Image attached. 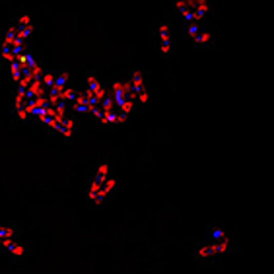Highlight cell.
Returning <instances> with one entry per match:
<instances>
[{
	"label": "cell",
	"instance_id": "cell-1",
	"mask_svg": "<svg viewBox=\"0 0 274 274\" xmlns=\"http://www.w3.org/2000/svg\"><path fill=\"white\" fill-rule=\"evenodd\" d=\"M33 33V20L29 14H20L10 27L6 29L2 41H0V57L4 63L12 65L16 63L22 55L27 53V39Z\"/></svg>",
	"mask_w": 274,
	"mask_h": 274
},
{
	"label": "cell",
	"instance_id": "cell-2",
	"mask_svg": "<svg viewBox=\"0 0 274 274\" xmlns=\"http://www.w3.org/2000/svg\"><path fill=\"white\" fill-rule=\"evenodd\" d=\"M117 187H119V177L111 175L109 163L107 161H99L97 167L91 173L90 185H88V191H86V199L93 206L105 205L115 195Z\"/></svg>",
	"mask_w": 274,
	"mask_h": 274
},
{
	"label": "cell",
	"instance_id": "cell-3",
	"mask_svg": "<svg viewBox=\"0 0 274 274\" xmlns=\"http://www.w3.org/2000/svg\"><path fill=\"white\" fill-rule=\"evenodd\" d=\"M233 245H231V237L224 228L216 226L206 233L205 239H201L195 249H193V259L199 263H210L218 257H224L231 253Z\"/></svg>",
	"mask_w": 274,
	"mask_h": 274
},
{
	"label": "cell",
	"instance_id": "cell-4",
	"mask_svg": "<svg viewBox=\"0 0 274 274\" xmlns=\"http://www.w3.org/2000/svg\"><path fill=\"white\" fill-rule=\"evenodd\" d=\"M173 6L183 18L185 25L205 23L214 14V6L210 0H173Z\"/></svg>",
	"mask_w": 274,
	"mask_h": 274
},
{
	"label": "cell",
	"instance_id": "cell-5",
	"mask_svg": "<svg viewBox=\"0 0 274 274\" xmlns=\"http://www.w3.org/2000/svg\"><path fill=\"white\" fill-rule=\"evenodd\" d=\"M0 247L6 253H10L14 259H23L27 255V245L18 237V231L14 226L0 222Z\"/></svg>",
	"mask_w": 274,
	"mask_h": 274
},
{
	"label": "cell",
	"instance_id": "cell-6",
	"mask_svg": "<svg viewBox=\"0 0 274 274\" xmlns=\"http://www.w3.org/2000/svg\"><path fill=\"white\" fill-rule=\"evenodd\" d=\"M125 80H127V84H129V90H131V93H133V97H135L137 105L146 103V101H148V97H150V90H148V82H146L144 72L135 70V72H131Z\"/></svg>",
	"mask_w": 274,
	"mask_h": 274
},
{
	"label": "cell",
	"instance_id": "cell-7",
	"mask_svg": "<svg viewBox=\"0 0 274 274\" xmlns=\"http://www.w3.org/2000/svg\"><path fill=\"white\" fill-rule=\"evenodd\" d=\"M189 39L201 49H210L214 47V33L206 27V23H189L185 25Z\"/></svg>",
	"mask_w": 274,
	"mask_h": 274
},
{
	"label": "cell",
	"instance_id": "cell-8",
	"mask_svg": "<svg viewBox=\"0 0 274 274\" xmlns=\"http://www.w3.org/2000/svg\"><path fill=\"white\" fill-rule=\"evenodd\" d=\"M158 47L163 59H169L173 53V29L169 20H161L158 25Z\"/></svg>",
	"mask_w": 274,
	"mask_h": 274
}]
</instances>
